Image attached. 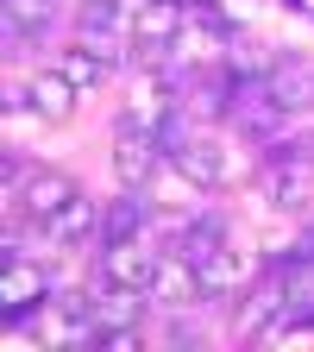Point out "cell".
<instances>
[{
  "instance_id": "12",
  "label": "cell",
  "mask_w": 314,
  "mask_h": 352,
  "mask_svg": "<svg viewBox=\"0 0 314 352\" xmlns=\"http://www.w3.org/2000/svg\"><path fill=\"white\" fill-rule=\"evenodd\" d=\"M183 19H189V7L183 0H139V13H132V44H170L183 38Z\"/></svg>"
},
{
  "instance_id": "9",
  "label": "cell",
  "mask_w": 314,
  "mask_h": 352,
  "mask_svg": "<svg viewBox=\"0 0 314 352\" xmlns=\"http://www.w3.org/2000/svg\"><path fill=\"white\" fill-rule=\"evenodd\" d=\"M151 220H157V201H151V189H126V183H120V195L107 201L101 245H107V239H145V233H151Z\"/></svg>"
},
{
  "instance_id": "7",
  "label": "cell",
  "mask_w": 314,
  "mask_h": 352,
  "mask_svg": "<svg viewBox=\"0 0 314 352\" xmlns=\"http://www.w3.org/2000/svg\"><path fill=\"white\" fill-rule=\"evenodd\" d=\"M76 101H82V88L51 63V69H38L32 82H25V113H38L44 126H63L69 113H76Z\"/></svg>"
},
{
  "instance_id": "6",
  "label": "cell",
  "mask_w": 314,
  "mask_h": 352,
  "mask_svg": "<svg viewBox=\"0 0 314 352\" xmlns=\"http://www.w3.org/2000/svg\"><path fill=\"white\" fill-rule=\"evenodd\" d=\"M151 302H157V315L164 308H201L208 289H201V271L183 258V252H164L157 258V277H151Z\"/></svg>"
},
{
  "instance_id": "15",
  "label": "cell",
  "mask_w": 314,
  "mask_h": 352,
  "mask_svg": "<svg viewBox=\"0 0 314 352\" xmlns=\"http://www.w3.org/2000/svg\"><path fill=\"white\" fill-rule=\"evenodd\" d=\"M51 63H57V69H63V76H69V82L82 88V95H95V88L107 82V69H113V63H107V57L95 51V44H88V38H76V44H63V51H57Z\"/></svg>"
},
{
  "instance_id": "14",
  "label": "cell",
  "mask_w": 314,
  "mask_h": 352,
  "mask_svg": "<svg viewBox=\"0 0 314 352\" xmlns=\"http://www.w3.org/2000/svg\"><path fill=\"white\" fill-rule=\"evenodd\" d=\"M271 95L283 101L289 120H295V113H314V63H302V57H277V63H271Z\"/></svg>"
},
{
  "instance_id": "8",
  "label": "cell",
  "mask_w": 314,
  "mask_h": 352,
  "mask_svg": "<svg viewBox=\"0 0 314 352\" xmlns=\"http://www.w3.org/2000/svg\"><path fill=\"white\" fill-rule=\"evenodd\" d=\"M176 164H183V170L195 176V183H201L208 195H220V189L233 183V151L220 145V139H208V132H195V139H189L183 151H176Z\"/></svg>"
},
{
  "instance_id": "1",
  "label": "cell",
  "mask_w": 314,
  "mask_h": 352,
  "mask_svg": "<svg viewBox=\"0 0 314 352\" xmlns=\"http://www.w3.org/2000/svg\"><path fill=\"white\" fill-rule=\"evenodd\" d=\"M38 340L44 346H95L101 340L95 289H51V302L38 315Z\"/></svg>"
},
{
  "instance_id": "16",
  "label": "cell",
  "mask_w": 314,
  "mask_h": 352,
  "mask_svg": "<svg viewBox=\"0 0 314 352\" xmlns=\"http://www.w3.org/2000/svg\"><path fill=\"white\" fill-rule=\"evenodd\" d=\"M57 7H63V0H7V19H19V25H32L44 38V32L57 25Z\"/></svg>"
},
{
  "instance_id": "10",
  "label": "cell",
  "mask_w": 314,
  "mask_h": 352,
  "mask_svg": "<svg viewBox=\"0 0 314 352\" xmlns=\"http://www.w3.org/2000/svg\"><path fill=\"white\" fill-rule=\"evenodd\" d=\"M258 271H264V264H251L239 245H220V252L201 264V289H208V302H233V296H239Z\"/></svg>"
},
{
  "instance_id": "4",
  "label": "cell",
  "mask_w": 314,
  "mask_h": 352,
  "mask_svg": "<svg viewBox=\"0 0 314 352\" xmlns=\"http://www.w3.org/2000/svg\"><path fill=\"white\" fill-rule=\"evenodd\" d=\"M157 245L151 239H107L95 252V283H126V289H151L157 277Z\"/></svg>"
},
{
  "instance_id": "3",
  "label": "cell",
  "mask_w": 314,
  "mask_h": 352,
  "mask_svg": "<svg viewBox=\"0 0 314 352\" xmlns=\"http://www.w3.org/2000/svg\"><path fill=\"white\" fill-rule=\"evenodd\" d=\"M101 227H107V201L76 189L51 220H44V239H51V252H101Z\"/></svg>"
},
{
  "instance_id": "17",
  "label": "cell",
  "mask_w": 314,
  "mask_h": 352,
  "mask_svg": "<svg viewBox=\"0 0 314 352\" xmlns=\"http://www.w3.org/2000/svg\"><path fill=\"white\" fill-rule=\"evenodd\" d=\"M0 176H7V195H13L25 176H32V157H25L19 145H7V151H0Z\"/></svg>"
},
{
  "instance_id": "5",
  "label": "cell",
  "mask_w": 314,
  "mask_h": 352,
  "mask_svg": "<svg viewBox=\"0 0 314 352\" xmlns=\"http://www.w3.org/2000/svg\"><path fill=\"white\" fill-rule=\"evenodd\" d=\"M76 189H82V183H76L69 170H57V164H32V176L7 195V208H19V214H32V220H51Z\"/></svg>"
},
{
  "instance_id": "2",
  "label": "cell",
  "mask_w": 314,
  "mask_h": 352,
  "mask_svg": "<svg viewBox=\"0 0 314 352\" xmlns=\"http://www.w3.org/2000/svg\"><path fill=\"white\" fill-rule=\"evenodd\" d=\"M164 157H170V151L157 145V132H151L145 120H132V113L113 120V176H120L126 189H145L151 170H157Z\"/></svg>"
},
{
  "instance_id": "13",
  "label": "cell",
  "mask_w": 314,
  "mask_h": 352,
  "mask_svg": "<svg viewBox=\"0 0 314 352\" xmlns=\"http://www.w3.org/2000/svg\"><path fill=\"white\" fill-rule=\"evenodd\" d=\"M145 189H151V201H157V208H170V214H195V208H201V195H208V189H201V183H195V176L176 164V157H164V164L151 170V183H145Z\"/></svg>"
},
{
  "instance_id": "11",
  "label": "cell",
  "mask_w": 314,
  "mask_h": 352,
  "mask_svg": "<svg viewBox=\"0 0 314 352\" xmlns=\"http://www.w3.org/2000/svg\"><path fill=\"white\" fill-rule=\"evenodd\" d=\"M308 195H314L308 164H264V201L277 214H308Z\"/></svg>"
}]
</instances>
